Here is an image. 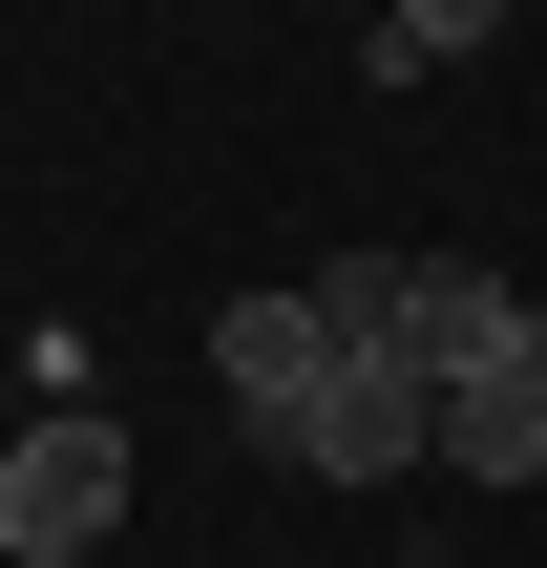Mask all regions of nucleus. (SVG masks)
<instances>
[{
	"mask_svg": "<svg viewBox=\"0 0 547 568\" xmlns=\"http://www.w3.org/2000/svg\"><path fill=\"white\" fill-rule=\"evenodd\" d=\"M126 527V400H21L0 422V568H84Z\"/></svg>",
	"mask_w": 547,
	"mask_h": 568,
	"instance_id": "1",
	"label": "nucleus"
},
{
	"mask_svg": "<svg viewBox=\"0 0 547 568\" xmlns=\"http://www.w3.org/2000/svg\"><path fill=\"white\" fill-rule=\"evenodd\" d=\"M274 464H316V485H422V464H443V379H422L401 337H337Z\"/></svg>",
	"mask_w": 547,
	"mask_h": 568,
	"instance_id": "2",
	"label": "nucleus"
},
{
	"mask_svg": "<svg viewBox=\"0 0 547 568\" xmlns=\"http://www.w3.org/2000/svg\"><path fill=\"white\" fill-rule=\"evenodd\" d=\"M443 485H547V295L506 316L485 379H443Z\"/></svg>",
	"mask_w": 547,
	"mask_h": 568,
	"instance_id": "3",
	"label": "nucleus"
},
{
	"mask_svg": "<svg viewBox=\"0 0 547 568\" xmlns=\"http://www.w3.org/2000/svg\"><path fill=\"white\" fill-rule=\"evenodd\" d=\"M316 358H337V316H316V274H295V295H232V316H211V379H232V422H253V443H295V400H316Z\"/></svg>",
	"mask_w": 547,
	"mask_h": 568,
	"instance_id": "4",
	"label": "nucleus"
},
{
	"mask_svg": "<svg viewBox=\"0 0 547 568\" xmlns=\"http://www.w3.org/2000/svg\"><path fill=\"white\" fill-rule=\"evenodd\" d=\"M506 21H527V0H379V21H358V84H443V63H485Z\"/></svg>",
	"mask_w": 547,
	"mask_h": 568,
	"instance_id": "5",
	"label": "nucleus"
}]
</instances>
